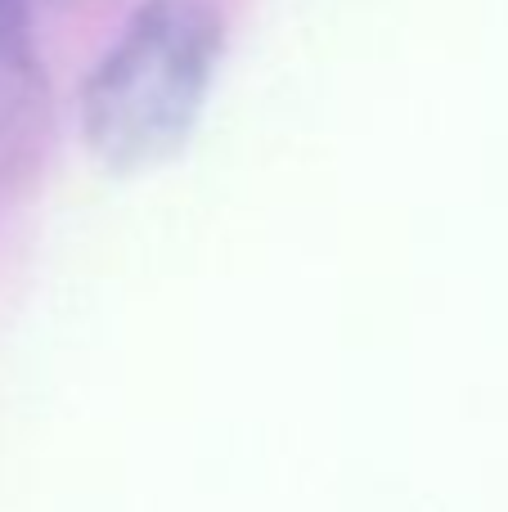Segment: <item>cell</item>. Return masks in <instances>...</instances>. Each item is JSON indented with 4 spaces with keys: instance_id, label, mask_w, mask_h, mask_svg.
<instances>
[{
    "instance_id": "obj_1",
    "label": "cell",
    "mask_w": 508,
    "mask_h": 512,
    "mask_svg": "<svg viewBox=\"0 0 508 512\" xmlns=\"http://www.w3.org/2000/svg\"><path fill=\"white\" fill-rule=\"evenodd\" d=\"M225 54L212 0H144L81 86V135L108 171H149L185 149Z\"/></svg>"
},
{
    "instance_id": "obj_2",
    "label": "cell",
    "mask_w": 508,
    "mask_h": 512,
    "mask_svg": "<svg viewBox=\"0 0 508 512\" xmlns=\"http://www.w3.org/2000/svg\"><path fill=\"white\" fill-rule=\"evenodd\" d=\"M45 99L41 59L32 45L23 0H0V198L23 180L45 140Z\"/></svg>"
}]
</instances>
